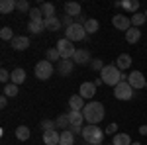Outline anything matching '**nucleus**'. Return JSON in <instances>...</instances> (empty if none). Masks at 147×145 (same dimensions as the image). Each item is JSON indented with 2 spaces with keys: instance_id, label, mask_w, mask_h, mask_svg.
<instances>
[{
  "instance_id": "f257e3e1",
  "label": "nucleus",
  "mask_w": 147,
  "mask_h": 145,
  "mask_svg": "<svg viewBox=\"0 0 147 145\" xmlns=\"http://www.w3.org/2000/svg\"><path fill=\"white\" fill-rule=\"evenodd\" d=\"M100 78H102V82L104 84H108V86H118L122 80H125V75L120 71V69L116 67V65H104V69L100 71Z\"/></svg>"
},
{
  "instance_id": "f03ea898",
  "label": "nucleus",
  "mask_w": 147,
  "mask_h": 145,
  "mask_svg": "<svg viewBox=\"0 0 147 145\" xmlns=\"http://www.w3.org/2000/svg\"><path fill=\"white\" fill-rule=\"evenodd\" d=\"M82 116H84V120L90 123V125H96V123H100L104 120V106L96 100L86 102V106L82 110Z\"/></svg>"
},
{
  "instance_id": "7ed1b4c3",
  "label": "nucleus",
  "mask_w": 147,
  "mask_h": 145,
  "mask_svg": "<svg viewBox=\"0 0 147 145\" xmlns=\"http://www.w3.org/2000/svg\"><path fill=\"white\" fill-rule=\"evenodd\" d=\"M82 139L88 145H102L104 141V129L98 125H84L82 127Z\"/></svg>"
},
{
  "instance_id": "20e7f679",
  "label": "nucleus",
  "mask_w": 147,
  "mask_h": 145,
  "mask_svg": "<svg viewBox=\"0 0 147 145\" xmlns=\"http://www.w3.org/2000/svg\"><path fill=\"white\" fill-rule=\"evenodd\" d=\"M35 78H39V80H49L51 75L55 73V69H53V63H49V61H39V63H35Z\"/></svg>"
},
{
  "instance_id": "39448f33",
  "label": "nucleus",
  "mask_w": 147,
  "mask_h": 145,
  "mask_svg": "<svg viewBox=\"0 0 147 145\" xmlns=\"http://www.w3.org/2000/svg\"><path fill=\"white\" fill-rule=\"evenodd\" d=\"M57 51H59L61 59H73L75 53H77L75 43H73V41H69L67 37H63V39H59V41H57Z\"/></svg>"
},
{
  "instance_id": "423d86ee",
  "label": "nucleus",
  "mask_w": 147,
  "mask_h": 145,
  "mask_svg": "<svg viewBox=\"0 0 147 145\" xmlns=\"http://www.w3.org/2000/svg\"><path fill=\"white\" fill-rule=\"evenodd\" d=\"M65 37H67L69 41H82L84 37H86V30H84V26H80V24H73L71 28H67L65 30Z\"/></svg>"
},
{
  "instance_id": "0eeeda50",
  "label": "nucleus",
  "mask_w": 147,
  "mask_h": 145,
  "mask_svg": "<svg viewBox=\"0 0 147 145\" xmlns=\"http://www.w3.org/2000/svg\"><path fill=\"white\" fill-rule=\"evenodd\" d=\"M114 96H116L118 100H131V96H134V88L129 86L127 80H122V82L114 88Z\"/></svg>"
},
{
  "instance_id": "6e6552de",
  "label": "nucleus",
  "mask_w": 147,
  "mask_h": 145,
  "mask_svg": "<svg viewBox=\"0 0 147 145\" xmlns=\"http://www.w3.org/2000/svg\"><path fill=\"white\" fill-rule=\"evenodd\" d=\"M127 82H129V86H131L134 90H141V88H145L147 78L143 77V73H139V71H131L129 77H127Z\"/></svg>"
},
{
  "instance_id": "1a4fd4ad",
  "label": "nucleus",
  "mask_w": 147,
  "mask_h": 145,
  "mask_svg": "<svg viewBox=\"0 0 147 145\" xmlns=\"http://www.w3.org/2000/svg\"><path fill=\"white\" fill-rule=\"evenodd\" d=\"M112 24H114V28L120 30V32H127L131 28V20L127 16H122V14H116L112 18Z\"/></svg>"
},
{
  "instance_id": "9d476101",
  "label": "nucleus",
  "mask_w": 147,
  "mask_h": 145,
  "mask_svg": "<svg viewBox=\"0 0 147 145\" xmlns=\"http://www.w3.org/2000/svg\"><path fill=\"white\" fill-rule=\"evenodd\" d=\"M73 67H75L73 59H61V61L57 63V73H59L61 77H69V75L73 73Z\"/></svg>"
},
{
  "instance_id": "9b49d317",
  "label": "nucleus",
  "mask_w": 147,
  "mask_h": 145,
  "mask_svg": "<svg viewBox=\"0 0 147 145\" xmlns=\"http://www.w3.org/2000/svg\"><path fill=\"white\" fill-rule=\"evenodd\" d=\"M79 94L84 98V100H90L92 96L96 94V84L90 82V80H88V82H82V84H80V88H79Z\"/></svg>"
},
{
  "instance_id": "f8f14e48",
  "label": "nucleus",
  "mask_w": 147,
  "mask_h": 145,
  "mask_svg": "<svg viewBox=\"0 0 147 145\" xmlns=\"http://www.w3.org/2000/svg\"><path fill=\"white\" fill-rule=\"evenodd\" d=\"M73 63H77V65H88V63H92L90 53L86 49H77V53L73 57Z\"/></svg>"
},
{
  "instance_id": "ddd939ff",
  "label": "nucleus",
  "mask_w": 147,
  "mask_h": 145,
  "mask_svg": "<svg viewBox=\"0 0 147 145\" xmlns=\"http://www.w3.org/2000/svg\"><path fill=\"white\" fill-rule=\"evenodd\" d=\"M28 47H30V39L26 35H16L12 39V49H16V51H24Z\"/></svg>"
},
{
  "instance_id": "4468645a",
  "label": "nucleus",
  "mask_w": 147,
  "mask_h": 145,
  "mask_svg": "<svg viewBox=\"0 0 147 145\" xmlns=\"http://www.w3.org/2000/svg\"><path fill=\"white\" fill-rule=\"evenodd\" d=\"M84 106H86V102H84V98L80 96V94H73L71 98H69V108L71 110H84Z\"/></svg>"
},
{
  "instance_id": "2eb2a0df",
  "label": "nucleus",
  "mask_w": 147,
  "mask_h": 145,
  "mask_svg": "<svg viewBox=\"0 0 147 145\" xmlns=\"http://www.w3.org/2000/svg\"><path fill=\"white\" fill-rule=\"evenodd\" d=\"M59 139H61V134H59L57 129L43 132V143L45 145H59Z\"/></svg>"
},
{
  "instance_id": "dca6fc26",
  "label": "nucleus",
  "mask_w": 147,
  "mask_h": 145,
  "mask_svg": "<svg viewBox=\"0 0 147 145\" xmlns=\"http://www.w3.org/2000/svg\"><path fill=\"white\" fill-rule=\"evenodd\" d=\"M116 67L120 69V71H125V69L131 67V57L127 55V53H122V55L116 59Z\"/></svg>"
},
{
  "instance_id": "f3484780",
  "label": "nucleus",
  "mask_w": 147,
  "mask_h": 145,
  "mask_svg": "<svg viewBox=\"0 0 147 145\" xmlns=\"http://www.w3.org/2000/svg\"><path fill=\"white\" fill-rule=\"evenodd\" d=\"M65 12H67V16H71V18H79L80 16V4L79 2H67L65 4Z\"/></svg>"
},
{
  "instance_id": "a211bd4d",
  "label": "nucleus",
  "mask_w": 147,
  "mask_h": 145,
  "mask_svg": "<svg viewBox=\"0 0 147 145\" xmlns=\"http://www.w3.org/2000/svg\"><path fill=\"white\" fill-rule=\"evenodd\" d=\"M139 39H141L139 28H129V30L125 32V41H127V43H137Z\"/></svg>"
},
{
  "instance_id": "6ab92c4d",
  "label": "nucleus",
  "mask_w": 147,
  "mask_h": 145,
  "mask_svg": "<svg viewBox=\"0 0 147 145\" xmlns=\"http://www.w3.org/2000/svg\"><path fill=\"white\" fill-rule=\"evenodd\" d=\"M122 8L134 16V14H137V10H139V0H122Z\"/></svg>"
},
{
  "instance_id": "aec40b11",
  "label": "nucleus",
  "mask_w": 147,
  "mask_h": 145,
  "mask_svg": "<svg viewBox=\"0 0 147 145\" xmlns=\"http://www.w3.org/2000/svg\"><path fill=\"white\" fill-rule=\"evenodd\" d=\"M69 120H71V125H82L84 116H82L80 110H71L69 112Z\"/></svg>"
},
{
  "instance_id": "412c9836",
  "label": "nucleus",
  "mask_w": 147,
  "mask_h": 145,
  "mask_svg": "<svg viewBox=\"0 0 147 145\" xmlns=\"http://www.w3.org/2000/svg\"><path fill=\"white\" fill-rule=\"evenodd\" d=\"M16 4H18V0H2L0 2V14H10L12 10H16Z\"/></svg>"
},
{
  "instance_id": "4be33fe9",
  "label": "nucleus",
  "mask_w": 147,
  "mask_h": 145,
  "mask_svg": "<svg viewBox=\"0 0 147 145\" xmlns=\"http://www.w3.org/2000/svg\"><path fill=\"white\" fill-rule=\"evenodd\" d=\"M59 145H75V134H73L71 129H65V132H61Z\"/></svg>"
},
{
  "instance_id": "5701e85b",
  "label": "nucleus",
  "mask_w": 147,
  "mask_h": 145,
  "mask_svg": "<svg viewBox=\"0 0 147 145\" xmlns=\"http://www.w3.org/2000/svg\"><path fill=\"white\" fill-rule=\"evenodd\" d=\"M10 80L14 82V84H18V86H20L24 80H26V71H24V69H14V71H12Z\"/></svg>"
},
{
  "instance_id": "b1692460",
  "label": "nucleus",
  "mask_w": 147,
  "mask_h": 145,
  "mask_svg": "<svg viewBox=\"0 0 147 145\" xmlns=\"http://www.w3.org/2000/svg\"><path fill=\"white\" fill-rule=\"evenodd\" d=\"M112 143L114 145H131L134 141H131V137L127 134H116L112 137Z\"/></svg>"
},
{
  "instance_id": "393cba45",
  "label": "nucleus",
  "mask_w": 147,
  "mask_h": 145,
  "mask_svg": "<svg viewBox=\"0 0 147 145\" xmlns=\"http://www.w3.org/2000/svg\"><path fill=\"white\" fill-rule=\"evenodd\" d=\"M30 135H32V132H30L28 125H18V127H16V137H18L20 141H28Z\"/></svg>"
},
{
  "instance_id": "a878e982",
  "label": "nucleus",
  "mask_w": 147,
  "mask_h": 145,
  "mask_svg": "<svg viewBox=\"0 0 147 145\" xmlns=\"http://www.w3.org/2000/svg\"><path fill=\"white\" fill-rule=\"evenodd\" d=\"M55 122H57V127H59V129H63V132H65V129H69V127H71L69 112H67V114H59V118H57Z\"/></svg>"
},
{
  "instance_id": "bb28decb",
  "label": "nucleus",
  "mask_w": 147,
  "mask_h": 145,
  "mask_svg": "<svg viewBox=\"0 0 147 145\" xmlns=\"http://www.w3.org/2000/svg\"><path fill=\"white\" fill-rule=\"evenodd\" d=\"M61 26H63V24H61V20H59L57 16H53V18H47V20H45V30H49V32H57Z\"/></svg>"
},
{
  "instance_id": "cd10ccee",
  "label": "nucleus",
  "mask_w": 147,
  "mask_h": 145,
  "mask_svg": "<svg viewBox=\"0 0 147 145\" xmlns=\"http://www.w3.org/2000/svg\"><path fill=\"white\" fill-rule=\"evenodd\" d=\"M45 30V20H41V22H30L28 24V32H32V34H41Z\"/></svg>"
},
{
  "instance_id": "c85d7f7f",
  "label": "nucleus",
  "mask_w": 147,
  "mask_h": 145,
  "mask_svg": "<svg viewBox=\"0 0 147 145\" xmlns=\"http://www.w3.org/2000/svg\"><path fill=\"white\" fill-rule=\"evenodd\" d=\"M129 20H131V28H141L143 24L147 22V18H145V14H134V16H129Z\"/></svg>"
},
{
  "instance_id": "c756f323",
  "label": "nucleus",
  "mask_w": 147,
  "mask_h": 145,
  "mask_svg": "<svg viewBox=\"0 0 147 145\" xmlns=\"http://www.w3.org/2000/svg\"><path fill=\"white\" fill-rule=\"evenodd\" d=\"M98 28H100V24H98V20H94V18H88L86 24H84L86 34H96V32H98Z\"/></svg>"
},
{
  "instance_id": "7c9ffc66",
  "label": "nucleus",
  "mask_w": 147,
  "mask_h": 145,
  "mask_svg": "<svg viewBox=\"0 0 147 145\" xmlns=\"http://www.w3.org/2000/svg\"><path fill=\"white\" fill-rule=\"evenodd\" d=\"M39 8H41V12H43V18H45V20H47V18H53V16H55V6H53L51 2L41 4Z\"/></svg>"
},
{
  "instance_id": "2f4dec72",
  "label": "nucleus",
  "mask_w": 147,
  "mask_h": 145,
  "mask_svg": "<svg viewBox=\"0 0 147 145\" xmlns=\"http://www.w3.org/2000/svg\"><path fill=\"white\" fill-rule=\"evenodd\" d=\"M28 14H30V22H41V20H45V18H43L41 8H32Z\"/></svg>"
},
{
  "instance_id": "473e14b6",
  "label": "nucleus",
  "mask_w": 147,
  "mask_h": 145,
  "mask_svg": "<svg viewBox=\"0 0 147 145\" xmlns=\"http://www.w3.org/2000/svg\"><path fill=\"white\" fill-rule=\"evenodd\" d=\"M18 94V84H14V82H8V84H4V96H16Z\"/></svg>"
},
{
  "instance_id": "72a5a7b5",
  "label": "nucleus",
  "mask_w": 147,
  "mask_h": 145,
  "mask_svg": "<svg viewBox=\"0 0 147 145\" xmlns=\"http://www.w3.org/2000/svg\"><path fill=\"white\" fill-rule=\"evenodd\" d=\"M0 37H2L4 41H12V39H14L16 35L12 34V28H8V26H4V28L0 30Z\"/></svg>"
},
{
  "instance_id": "f704fd0d",
  "label": "nucleus",
  "mask_w": 147,
  "mask_h": 145,
  "mask_svg": "<svg viewBox=\"0 0 147 145\" xmlns=\"http://www.w3.org/2000/svg\"><path fill=\"white\" fill-rule=\"evenodd\" d=\"M47 61H49V63H59V61H61V55H59L57 47H53V49L47 51Z\"/></svg>"
},
{
  "instance_id": "c9c22d12",
  "label": "nucleus",
  "mask_w": 147,
  "mask_h": 145,
  "mask_svg": "<svg viewBox=\"0 0 147 145\" xmlns=\"http://www.w3.org/2000/svg\"><path fill=\"white\" fill-rule=\"evenodd\" d=\"M57 127V122H53V120H43L41 122V129L43 132H51V129H55Z\"/></svg>"
},
{
  "instance_id": "e433bc0d",
  "label": "nucleus",
  "mask_w": 147,
  "mask_h": 145,
  "mask_svg": "<svg viewBox=\"0 0 147 145\" xmlns=\"http://www.w3.org/2000/svg\"><path fill=\"white\" fill-rule=\"evenodd\" d=\"M16 10H20V12H30V10H32V8H30V2H28V0H18Z\"/></svg>"
},
{
  "instance_id": "4c0bfd02",
  "label": "nucleus",
  "mask_w": 147,
  "mask_h": 145,
  "mask_svg": "<svg viewBox=\"0 0 147 145\" xmlns=\"http://www.w3.org/2000/svg\"><path fill=\"white\" fill-rule=\"evenodd\" d=\"M90 69H92V71H102V69H104V63H102V59H92Z\"/></svg>"
},
{
  "instance_id": "58836bf2",
  "label": "nucleus",
  "mask_w": 147,
  "mask_h": 145,
  "mask_svg": "<svg viewBox=\"0 0 147 145\" xmlns=\"http://www.w3.org/2000/svg\"><path fill=\"white\" fill-rule=\"evenodd\" d=\"M10 73H8V71H6V69H2V71H0V80H2V82H4V84H8V80H10Z\"/></svg>"
},
{
  "instance_id": "ea45409f",
  "label": "nucleus",
  "mask_w": 147,
  "mask_h": 145,
  "mask_svg": "<svg viewBox=\"0 0 147 145\" xmlns=\"http://www.w3.org/2000/svg\"><path fill=\"white\" fill-rule=\"evenodd\" d=\"M106 134H108V135H116V134H118V123H110V125H106Z\"/></svg>"
},
{
  "instance_id": "a19ab883",
  "label": "nucleus",
  "mask_w": 147,
  "mask_h": 145,
  "mask_svg": "<svg viewBox=\"0 0 147 145\" xmlns=\"http://www.w3.org/2000/svg\"><path fill=\"white\" fill-rule=\"evenodd\" d=\"M61 24H63V26H67V28H71V26L75 24V18H71V16H65V18L61 20Z\"/></svg>"
},
{
  "instance_id": "79ce46f5",
  "label": "nucleus",
  "mask_w": 147,
  "mask_h": 145,
  "mask_svg": "<svg viewBox=\"0 0 147 145\" xmlns=\"http://www.w3.org/2000/svg\"><path fill=\"white\" fill-rule=\"evenodd\" d=\"M69 129H71V132H73L75 135H77V134H80V135H82V127H80V125H71Z\"/></svg>"
},
{
  "instance_id": "37998d69",
  "label": "nucleus",
  "mask_w": 147,
  "mask_h": 145,
  "mask_svg": "<svg viewBox=\"0 0 147 145\" xmlns=\"http://www.w3.org/2000/svg\"><path fill=\"white\" fill-rule=\"evenodd\" d=\"M6 104H8L6 96H2V98H0V108H6Z\"/></svg>"
},
{
  "instance_id": "c03bdc74",
  "label": "nucleus",
  "mask_w": 147,
  "mask_h": 145,
  "mask_svg": "<svg viewBox=\"0 0 147 145\" xmlns=\"http://www.w3.org/2000/svg\"><path fill=\"white\" fill-rule=\"evenodd\" d=\"M139 134H141V135H147V125H141V127H139Z\"/></svg>"
},
{
  "instance_id": "a18cd8bd",
  "label": "nucleus",
  "mask_w": 147,
  "mask_h": 145,
  "mask_svg": "<svg viewBox=\"0 0 147 145\" xmlns=\"http://www.w3.org/2000/svg\"><path fill=\"white\" fill-rule=\"evenodd\" d=\"M131 145H141V143H139V141H134V143H131Z\"/></svg>"
},
{
  "instance_id": "49530a36",
  "label": "nucleus",
  "mask_w": 147,
  "mask_h": 145,
  "mask_svg": "<svg viewBox=\"0 0 147 145\" xmlns=\"http://www.w3.org/2000/svg\"><path fill=\"white\" fill-rule=\"evenodd\" d=\"M143 14H145V18H147V10H145V12H143Z\"/></svg>"
},
{
  "instance_id": "de8ad7c7",
  "label": "nucleus",
  "mask_w": 147,
  "mask_h": 145,
  "mask_svg": "<svg viewBox=\"0 0 147 145\" xmlns=\"http://www.w3.org/2000/svg\"><path fill=\"white\" fill-rule=\"evenodd\" d=\"M108 145H114V143H108Z\"/></svg>"
},
{
  "instance_id": "09e8293b",
  "label": "nucleus",
  "mask_w": 147,
  "mask_h": 145,
  "mask_svg": "<svg viewBox=\"0 0 147 145\" xmlns=\"http://www.w3.org/2000/svg\"><path fill=\"white\" fill-rule=\"evenodd\" d=\"M145 88H147V84H145Z\"/></svg>"
}]
</instances>
